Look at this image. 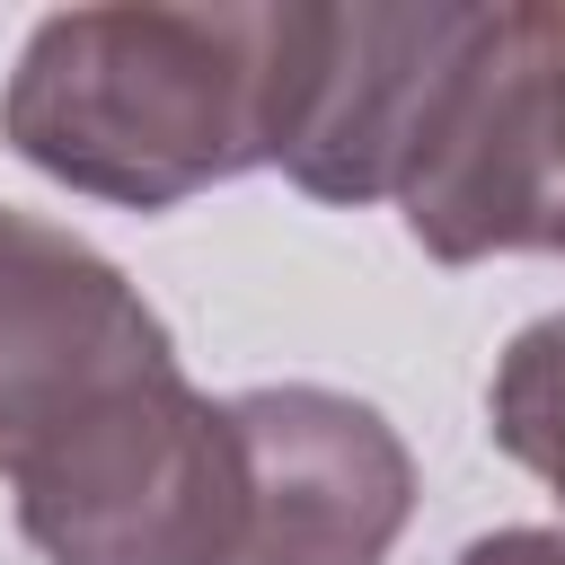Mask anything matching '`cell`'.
<instances>
[{"instance_id":"cell-3","label":"cell","mask_w":565,"mask_h":565,"mask_svg":"<svg viewBox=\"0 0 565 565\" xmlns=\"http://www.w3.org/2000/svg\"><path fill=\"white\" fill-rule=\"evenodd\" d=\"M477 0H309L274 168L309 203H397L424 168L477 44Z\"/></svg>"},{"instance_id":"cell-1","label":"cell","mask_w":565,"mask_h":565,"mask_svg":"<svg viewBox=\"0 0 565 565\" xmlns=\"http://www.w3.org/2000/svg\"><path fill=\"white\" fill-rule=\"evenodd\" d=\"M309 0H115L26 26L0 88V141L124 212H177L274 168Z\"/></svg>"},{"instance_id":"cell-8","label":"cell","mask_w":565,"mask_h":565,"mask_svg":"<svg viewBox=\"0 0 565 565\" xmlns=\"http://www.w3.org/2000/svg\"><path fill=\"white\" fill-rule=\"evenodd\" d=\"M459 565H565V521H512L459 547Z\"/></svg>"},{"instance_id":"cell-2","label":"cell","mask_w":565,"mask_h":565,"mask_svg":"<svg viewBox=\"0 0 565 565\" xmlns=\"http://www.w3.org/2000/svg\"><path fill=\"white\" fill-rule=\"evenodd\" d=\"M9 494L44 565H230L247 521L230 397L168 371L44 450Z\"/></svg>"},{"instance_id":"cell-5","label":"cell","mask_w":565,"mask_h":565,"mask_svg":"<svg viewBox=\"0 0 565 565\" xmlns=\"http://www.w3.org/2000/svg\"><path fill=\"white\" fill-rule=\"evenodd\" d=\"M185 371L141 282L62 221L0 203V477L18 486L79 424Z\"/></svg>"},{"instance_id":"cell-7","label":"cell","mask_w":565,"mask_h":565,"mask_svg":"<svg viewBox=\"0 0 565 565\" xmlns=\"http://www.w3.org/2000/svg\"><path fill=\"white\" fill-rule=\"evenodd\" d=\"M486 433L512 468H530L565 503V309L530 318L486 380Z\"/></svg>"},{"instance_id":"cell-4","label":"cell","mask_w":565,"mask_h":565,"mask_svg":"<svg viewBox=\"0 0 565 565\" xmlns=\"http://www.w3.org/2000/svg\"><path fill=\"white\" fill-rule=\"evenodd\" d=\"M397 212L433 265L565 256V9L521 0L486 18Z\"/></svg>"},{"instance_id":"cell-6","label":"cell","mask_w":565,"mask_h":565,"mask_svg":"<svg viewBox=\"0 0 565 565\" xmlns=\"http://www.w3.org/2000/svg\"><path fill=\"white\" fill-rule=\"evenodd\" d=\"M247 521L230 565H388L415 521V450L371 397L274 380L230 397Z\"/></svg>"}]
</instances>
